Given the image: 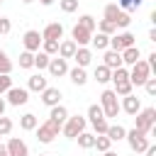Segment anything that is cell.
Returning a JSON list of instances; mask_svg holds the SVG:
<instances>
[{
	"label": "cell",
	"instance_id": "obj_1",
	"mask_svg": "<svg viewBox=\"0 0 156 156\" xmlns=\"http://www.w3.org/2000/svg\"><path fill=\"white\" fill-rule=\"evenodd\" d=\"M134 129L144 132V134H154L156 132V107H144L134 115Z\"/></svg>",
	"mask_w": 156,
	"mask_h": 156
},
{
	"label": "cell",
	"instance_id": "obj_2",
	"mask_svg": "<svg viewBox=\"0 0 156 156\" xmlns=\"http://www.w3.org/2000/svg\"><path fill=\"white\" fill-rule=\"evenodd\" d=\"M100 107H102L105 119H112V117H117V115L122 112V110H119V100H117V95H115L112 88H107V90L100 93Z\"/></svg>",
	"mask_w": 156,
	"mask_h": 156
},
{
	"label": "cell",
	"instance_id": "obj_3",
	"mask_svg": "<svg viewBox=\"0 0 156 156\" xmlns=\"http://www.w3.org/2000/svg\"><path fill=\"white\" fill-rule=\"evenodd\" d=\"M85 127H88V119L83 117V115H68V119L63 122V127H61V134L66 136V139H76L80 132H85Z\"/></svg>",
	"mask_w": 156,
	"mask_h": 156
},
{
	"label": "cell",
	"instance_id": "obj_4",
	"mask_svg": "<svg viewBox=\"0 0 156 156\" xmlns=\"http://www.w3.org/2000/svg\"><path fill=\"white\" fill-rule=\"evenodd\" d=\"M129 46H136V37H134L129 29L112 34V37H110V44H107V49H112V51H119V54H122L124 49H129Z\"/></svg>",
	"mask_w": 156,
	"mask_h": 156
},
{
	"label": "cell",
	"instance_id": "obj_5",
	"mask_svg": "<svg viewBox=\"0 0 156 156\" xmlns=\"http://www.w3.org/2000/svg\"><path fill=\"white\" fill-rule=\"evenodd\" d=\"M58 134H61V124H56V122H51V119L37 124V139H39L41 144H51Z\"/></svg>",
	"mask_w": 156,
	"mask_h": 156
},
{
	"label": "cell",
	"instance_id": "obj_6",
	"mask_svg": "<svg viewBox=\"0 0 156 156\" xmlns=\"http://www.w3.org/2000/svg\"><path fill=\"white\" fill-rule=\"evenodd\" d=\"M124 139H127V144H129V149H132L134 154H144L146 146H149V134H144V132H139V129H129V132L124 134Z\"/></svg>",
	"mask_w": 156,
	"mask_h": 156
},
{
	"label": "cell",
	"instance_id": "obj_7",
	"mask_svg": "<svg viewBox=\"0 0 156 156\" xmlns=\"http://www.w3.org/2000/svg\"><path fill=\"white\" fill-rule=\"evenodd\" d=\"M149 76H151L149 63H146L144 58H139V61L132 66V71H129V83H132V85H144Z\"/></svg>",
	"mask_w": 156,
	"mask_h": 156
},
{
	"label": "cell",
	"instance_id": "obj_8",
	"mask_svg": "<svg viewBox=\"0 0 156 156\" xmlns=\"http://www.w3.org/2000/svg\"><path fill=\"white\" fill-rule=\"evenodd\" d=\"M7 105H12V107H20V105H27V100H29V90L27 88H17V85H12L7 93Z\"/></svg>",
	"mask_w": 156,
	"mask_h": 156
},
{
	"label": "cell",
	"instance_id": "obj_9",
	"mask_svg": "<svg viewBox=\"0 0 156 156\" xmlns=\"http://www.w3.org/2000/svg\"><path fill=\"white\" fill-rule=\"evenodd\" d=\"M22 44H24V51L37 54L39 46H41V32H37V29H27V32L22 34Z\"/></svg>",
	"mask_w": 156,
	"mask_h": 156
},
{
	"label": "cell",
	"instance_id": "obj_10",
	"mask_svg": "<svg viewBox=\"0 0 156 156\" xmlns=\"http://www.w3.org/2000/svg\"><path fill=\"white\" fill-rule=\"evenodd\" d=\"M5 149H7V156H29V146L17 136H10Z\"/></svg>",
	"mask_w": 156,
	"mask_h": 156
},
{
	"label": "cell",
	"instance_id": "obj_11",
	"mask_svg": "<svg viewBox=\"0 0 156 156\" xmlns=\"http://www.w3.org/2000/svg\"><path fill=\"white\" fill-rule=\"evenodd\" d=\"M41 39L61 41V39H63V24H61V22H49V24L41 29Z\"/></svg>",
	"mask_w": 156,
	"mask_h": 156
},
{
	"label": "cell",
	"instance_id": "obj_12",
	"mask_svg": "<svg viewBox=\"0 0 156 156\" xmlns=\"http://www.w3.org/2000/svg\"><path fill=\"white\" fill-rule=\"evenodd\" d=\"M46 71H49V73H51L54 78H61V76H66V73H68V63H66V58L51 56V61H49Z\"/></svg>",
	"mask_w": 156,
	"mask_h": 156
},
{
	"label": "cell",
	"instance_id": "obj_13",
	"mask_svg": "<svg viewBox=\"0 0 156 156\" xmlns=\"http://www.w3.org/2000/svg\"><path fill=\"white\" fill-rule=\"evenodd\" d=\"M119 110H124L127 115H132V117H134V115L141 110V100H139L134 93H132V95H124V98H122V102H119Z\"/></svg>",
	"mask_w": 156,
	"mask_h": 156
},
{
	"label": "cell",
	"instance_id": "obj_14",
	"mask_svg": "<svg viewBox=\"0 0 156 156\" xmlns=\"http://www.w3.org/2000/svg\"><path fill=\"white\" fill-rule=\"evenodd\" d=\"M61 90L58 88H44L41 90V102L46 105V107H56V105H61Z\"/></svg>",
	"mask_w": 156,
	"mask_h": 156
},
{
	"label": "cell",
	"instance_id": "obj_15",
	"mask_svg": "<svg viewBox=\"0 0 156 156\" xmlns=\"http://www.w3.org/2000/svg\"><path fill=\"white\" fill-rule=\"evenodd\" d=\"M90 37H93V34H90L88 29L78 27V24L71 29V39L76 41V46H88V44H90Z\"/></svg>",
	"mask_w": 156,
	"mask_h": 156
},
{
	"label": "cell",
	"instance_id": "obj_16",
	"mask_svg": "<svg viewBox=\"0 0 156 156\" xmlns=\"http://www.w3.org/2000/svg\"><path fill=\"white\" fill-rule=\"evenodd\" d=\"M76 49H78V46H76V41H73V39H63V41H58V54H56V56L68 61V58H73Z\"/></svg>",
	"mask_w": 156,
	"mask_h": 156
},
{
	"label": "cell",
	"instance_id": "obj_17",
	"mask_svg": "<svg viewBox=\"0 0 156 156\" xmlns=\"http://www.w3.org/2000/svg\"><path fill=\"white\" fill-rule=\"evenodd\" d=\"M73 61H76V66L85 68V66L93 61V51H90L88 46H78V49H76V54H73Z\"/></svg>",
	"mask_w": 156,
	"mask_h": 156
},
{
	"label": "cell",
	"instance_id": "obj_18",
	"mask_svg": "<svg viewBox=\"0 0 156 156\" xmlns=\"http://www.w3.org/2000/svg\"><path fill=\"white\" fill-rule=\"evenodd\" d=\"M119 56H122V66H134V63L141 58V51H139V46H129V49H124Z\"/></svg>",
	"mask_w": 156,
	"mask_h": 156
},
{
	"label": "cell",
	"instance_id": "obj_19",
	"mask_svg": "<svg viewBox=\"0 0 156 156\" xmlns=\"http://www.w3.org/2000/svg\"><path fill=\"white\" fill-rule=\"evenodd\" d=\"M102 66H107L110 71L119 68V66H122V56H119V51H112V49H107V51H105V56H102Z\"/></svg>",
	"mask_w": 156,
	"mask_h": 156
},
{
	"label": "cell",
	"instance_id": "obj_20",
	"mask_svg": "<svg viewBox=\"0 0 156 156\" xmlns=\"http://www.w3.org/2000/svg\"><path fill=\"white\" fill-rule=\"evenodd\" d=\"M44 88H49V83H46V78H44L41 73H34V76H29V80H27V90L41 93Z\"/></svg>",
	"mask_w": 156,
	"mask_h": 156
},
{
	"label": "cell",
	"instance_id": "obj_21",
	"mask_svg": "<svg viewBox=\"0 0 156 156\" xmlns=\"http://www.w3.org/2000/svg\"><path fill=\"white\" fill-rule=\"evenodd\" d=\"M68 78H71L73 85H85V83H88V73H85V68H80V66L68 68Z\"/></svg>",
	"mask_w": 156,
	"mask_h": 156
},
{
	"label": "cell",
	"instance_id": "obj_22",
	"mask_svg": "<svg viewBox=\"0 0 156 156\" xmlns=\"http://www.w3.org/2000/svg\"><path fill=\"white\" fill-rule=\"evenodd\" d=\"M49 110H51V112H49V119L63 127V122L68 119V110H66L63 105H56V107H49Z\"/></svg>",
	"mask_w": 156,
	"mask_h": 156
},
{
	"label": "cell",
	"instance_id": "obj_23",
	"mask_svg": "<svg viewBox=\"0 0 156 156\" xmlns=\"http://www.w3.org/2000/svg\"><path fill=\"white\" fill-rule=\"evenodd\" d=\"M124 134H127V129H124L122 124H110V127H107V132H105V136H107L110 141H122V139H124Z\"/></svg>",
	"mask_w": 156,
	"mask_h": 156
},
{
	"label": "cell",
	"instance_id": "obj_24",
	"mask_svg": "<svg viewBox=\"0 0 156 156\" xmlns=\"http://www.w3.org/2000/svg\"><path fill=\"white\" fill-rule=\"evenodd\" d=\"M37 124H39V119H37V115H32V112H27V115L20 117V127H22L24 132H34Z\"/></svg>",
	"mask_w": 156,
	"mask_h": 156
},
{
	"label": "cell",
	"instance_id": "obj_25",
	"mask_svg": "<svg viewBox=\"0 0 156 156\" xmlns=\"http://www.w3.org/2000/svg\"><path fill=\"white\" fill-rule=\"evenodd\" d=\"M110 76H112V71H110L107 66H102V63H100V66H95V71H93V78H95L98 83H102V85H105V83H110Z\"/></svg>",
	"mask_w": 156,
	"mask_h": 156
},
{
	"label": "cell",
	"instance_id": "obj_26",
	"mask_svg": "<svg viewBox=\"0 0 156 156\" xmlns=\"http://www.w3.org/2000/svg\"><path fill=\"white\" fill-rule=\"evenodd\" d=\"M78 27L88 29L90 34H95V29H98V22H95V17H93V15H80V17H78Z\"/></svg>",
	"mask_w": 156,
	"mask_h": 156
},
{
	"label": "cell",
	"instance_id": "obj_27",
	"mask_svg": "<svg viewBox=\"0 0 156 156\" xmlns=\"http://www.w3.org/2000/svg\"><path fill=\"white\" fill-rule=\"evenodd\" d=\"M90 44H93V49H98V51H105V49H107V44H110V37L98 32V34H93V37H90Z\"/></svg>",
	"mask_w": 156,
	"mask_h": 156
},
{
	"label": "cell",
	"instance_id": "obj_28",
	"mask_svg": "<svg viewBox=\"0 0 156 156\" xmlns=\"http://www.w3.org/2000/svg\"><path fill=\"white\" fill-rule=\"evenodd\" d=\"M112 90H115V95H117V98H124V95H132V90H134V85H132L129 80H117Z\"/></svg>",
	"mask_w": 156,
	"mask_h": 156
},
{
	"label": "cell",
	"instance_id": "obj_29",
	"mask_svg": "<svg viewBox=\"0 0 156 156\" xmlns=\"http://www.w3.org/2000/svg\"><path fill=\"white\" fill-rule=\"evenodd\" d=\"M76 141H78L80 149H93V146H95V134H90V132H80V134L76 136Z\"/></svg>",
	"mask_w": 156,
	"mask_h": 156
},
{
	"label": "cell",
	"instance_id": "obj_30",
	"mask_svg": "<svg viewBox=\"0 0 156 156\" xmlns=\"http://www.w3.org/2000/svg\"><path fill=\"white\" fill-rule=\"evenodd\" d=\"M41 51H44L46 56H56V54H58V41H54V39H41Z\"/></svg>",
	"mask_w": 156,
	"mask_h": 156
},
{
	"label": "cell",
	"instance_id": "obj_31",
	"mask_svg": "<svg viewBox=\"0 0 156 156\" xmlns=\"http://www.w3.org/2000/svg\"><path fill=\"white\" fill-rule=\"evenodd\" d=\"M12 73V61H10V56L0 49V76H10Z\"/></svg>",
	"mask_w": 156,
	"mask_h": 156
},
{
	"label": "cell",
	"instance_id": "obj_32",
	"mask_svg": "<svg viewBox=\"0 0 156 156\" xmlns=\"http://www.w3.org/2000/svg\"><path fill=\"white\" fill-rule=\"evenodd\" d=\"M98 32H100V34L112 37V34H117V27H115L110 20H100V22H98Z\"/></svg>",
	"mask_w": 156,
	"mask_h": 156
},
{
	"label": "cell",
	"instance_id": "obj_33",
	"mask_svg": "<svg viewBox=\"0 0 156 156\" xmlns=\"http://www.w3.org/2000/svg\"><path fill=\"white\" fill-rule=\"evenodd\" d=\"M20 68H24V71L34 68V54L32 51H22L20 54Z\"/></svg>",
	"mask_w": 156,
	"mask_h": 156
},
{
	"label": "cell",
	"instance_id": "obj_34",
	"mask_svg": "<svg viewBox=\"0 0 156 156\" xmlns=\"http://www.w3.org/2000/svg\"><path fill=\"white\" fill-rule=\"evenodd\" d=\"M119 12H122V10L117 7V2H107V5H105V12H102V15H105V20H110V22L115 24V17H117Z\"/></svg>",
	"mask_w": 156,
	"mask_h": 156
},
{
	"label": "cell",
	"instance_id": "obj_35",
	"mask_svg": "<svg viewBox=\"0 0 156 156\" xmlns=\"http://www.w3.org/2000/svg\"><path fill=\"white\" fill-rule=\"evenodd\" d=\"M110 80H112V83H117V80H129V68H127V66L115 68V71H112V76H110Z\"/></svg>",
	"mask_w": 156,
	"mask_h": 156
},
{
	"label": "cell",
	"instance_id": "obj_36",
	"mask_svg": "<svg viewBox=\"0 0 156 156\" xmlns=\"http://www.w3.org/2000/svg\"><path fill=\"white\" fill-rule=\"evenodd\" d=\"M102 117H105V115H102V107H100L98 102H93V105L88 107V117H85V119H88V122H95V119H102Z\"/></svg>",
	"mask_w": 156,
	"mask_h": 156
},
{
	"label": "cell",
	"instance_id": "obj_37",
	"mask_svg": "<svg viewBox=\"0 0 156 156\" xmlns=\"http://www.w3.org/2000/svg\"><path fill=\"white\" fill-rule=\"evenodd\" d=\"M110 146H112V141H110L105 134H98V136H95V146H93V149H98V151L105 154V151H110Z\"/></svg>",
	"mask_w": 156,
	"mask_h": 156
},
{
	"label": "cell",
	"instance_id": "obj_38",
	"mask_svg": "<svg viewBox=\"0 0 156 156\" xmlns=\"http://www.w3.org/2000/svg\"><path fill=\"white\" fill-rule=\"evenodd\" d=\"M49 61H51V56H46L44 51H37V54H34V66H37L39 71H44V68L49 66Z\"/></svg>",
	"mask_w": 156,
	"mask_h": 156
},
{
	"label": "cell",
	"instance_id": "obj_39",
	"mask_svg": "<svg viewBox=\"0 0 156 156\" xmlns=\"http://www.w3.org/2000/svg\"><path fill=\"white\" fill-rule=\"evenodd\" d=\"M132 24V15L129 12H119L117 17H115V27H122V29H127Z\"/></svg>",
	"mask_w": 156,
	"mask_h": 156
},
{
	"label": "cell",
	"instance_id": "obj_40",
	"mask_svg": "<svg viewBox=\"0 0 156 156\" xmlns=\"http://www.w3.org/2000/svg\"><path fill=\"white\" fill-rule=\"evenodd\" d=\"M90 124H93V134H95V136H98V134H105L107 127H110V122H107L105 117H102V119H95V122H90Z\"/></svg>",
	"mask_w": 156,
	"mask_h": 156
},
{
	"label": "cell",
	"instance_id": "obj_41",
	"mask_svg": "<svg viewBox=\"0 0 156 156\" xmlns=\"http://www.w3.org/2000/svg\"><path fill=\"white\" fill-rule=\"evenodd\" d=\"M58 7H61V12L71 15V12L78 10V0H58Z\"/></svg>",
	"mask_w": 156,
	"mask_h": 156
},
{
	"label": "cell",
	"instance_id": "obj_42",
	"mask_svg": "<svg viewBox=\"0 0 156 156\" xmlns=\"http://www.w3.org/2000/svg\"><path fill=\"white\" fill-rule=\"evenodd\" d=\"M10 132H12V119L2 115V117H0V136H7Z\"/></svg>",
	"mask_w": 156,
	"mask_h": 156
},
{
	"label": "cell",
	"instance_id": "obj_43",
	"mask_svg": "<svg viewBox=\"0 0 156 156\" xmlns=\"http://www.w3.org/2000/svg\"><path fill=\"white\" fill-rule=\"evenodd\" d=\"M12 88V76H0V95H5Z\"/></svg>",
	"mask_w": 156,
	"mask_h": 156
},
{
	"label": "cell",
	"instance_id": "obj_44",
	"mask_svg": "<svg viewBox=\"0 0 156 156\" xmlns=\"http://www.w3.org/2000/svg\"><path fill=\"white\" fill-rule=\"evenodd\" d=\"M144 90H146L149 95H156V78H154V76H149V78H146V83H144Z\"/></svg>",
	"mask_w": 156,
	"mask_h": 156
},
{
	"label": "cell",
	"instance_id": "obj_45",
	"mask_svg": "<svg viewBox=\"0 0 156 156\" xmlns=\"http://www.w3.org/2000/svg\"><path fill=\"white\" fill-rule=\"evenodd\" d=\"M10 29H12V22H10L7 17H0V37L10 34Z\"/></svg>",
	"mask_w": 156,
	"mask_h": 156
},
{
	"label": "cell",
	"instance_id": "obj_46",
	"mask_svg": "<svg viewBox=\"0 0 156 156\" xmlns=\"http://www.w3.org/2000/svg\"><path fill=\"white\" fill-rule=\"evenodd\" d=\"M144 154H146V156H156V146H154V144H149V146H146V151H144Z\"/></svg>",
	"mask_w": 156,
	"mask_h": 156
},
{
	"label": "cell",
	"instance_id": "obj_47",
	"mask_svg": "<svg viewBox=\"0 0 156 156\" xmlns=\"http://www.w3.org/2000/svg\"><path fill=\"white\" fill-rule=\"evenodd\" d=\"M5 107H7V102H5V98H2V95H0V117H2V115H5Z\"/></svg>",
	"mask_w": 156,
	"mask_h": 156
},
{
	"label": "cell",
	"instance_id": "obj_48",
	"mask_svg": "<svg viewBox=\"0 0 156 156\" xmlns=\"http://www.w3.org/2000/svg\"><path fill=\"white\" fill-rule=\"evenodd\" d=\"M0 156H7V149H5V144H0Z\"/></svg>",
	"mask_w": 156,
	"mask_h": 156
},
{
	"label": "cell",
	"instance_id": "obj_49",
	"mask_svg": "<svg viewBox=\"0 0 156 156\" xmlns=\"http://www.w3.org/2000/svg\"><path fill=\"white\" fill-rule=\"evenodd\" d=\"M39 2H41V5H46V7H49V5H54V0H39Z\"/></svg>",
	"mask_w": 156,
	"mask_h": 156
},
{
	"label": "cell",
	"instance_id": "obj_50",
	"mask_svg": "<svg viewBox=\"0 0 156 156\" xmlns=\"http://www.w3.org/2000/svg\"><path fill=\"white\" fill-rule=\"evenodd\" d=\"M102 156H119V154H115V151H105Z\"/></svg>",
	"mask_w": 156,
	"mask_h": 156
},
{
	"label": "cell",
	"instance_id": "obj_51",
	"mask_svg": "<svg viewBox=\"0 0 156 156\" xmlns=\"http://www.w3.org/2000/svg\"><path fill=\"white\" fill-rule=\"evenodd\" d=\"M22 2H27V5H29V2H34V0H22Z\"/></svg>",
	"mask_w": 156,
	"mask_h": 156
},
{
	"label": "cell",
	"instance_id": "obj_52",
	"mask_svg": "<svg viewBox=\"0 0 156 156\" xmlns=\"http://www.w3.org/2000/svg\"><path fill=\"white\" fill-rule=\"evenodd\" d=\"M39 156H49V154H39Z\"/></svg>",
	"mask_w": 156,
	"mask_h": 156
},
{
	"label": "cell",
	"instance_id": "obj_53",
	"mask_svg": "<svg viewBox=\"0 0 156 156\" xmlns=\"http://www.w3.org/2000/svg\"><path fill=\"white\" fill-rule=\"evenodd\" d=\"M0 2H2V0H0Z\"/></svg>",
	"mask_w": 156,
	"mask_h": 156
}]
</instances>
